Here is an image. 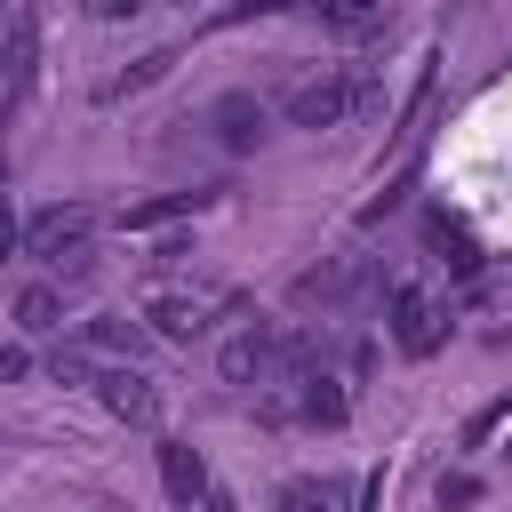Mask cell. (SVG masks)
Listing matches in <instances>:
<instances>
[{"mask_svg":"<svg viewBox=\"0 0 512 512\" xmlns=\"http://www.w3.org/2000/svg\"><path fill=\"white\" fill-rule=\"evenodd\" d=\"M240 296L224 288V280H152L144 288V320H152V336H168V344H192V336H208L224 312H232Z\"/></svg>","mask_w":512,"mask_h":512,"instance_id":"6da1fadb","label":"cell"},{"mask_svg":"<svg viewBox=\"0 0 512 512\" xmlns=\"http://www.w3.org/2000/svg\"><path fill=\"white\" fill-rule=\"evenodd\" d=\"M88 232H96V208L88 200H56V208H40L24 224V248L40 264H56L64 280H88Z\"/></svg>","mask_w":512,"mask_h":512,"instance_id":"7a4b0ae2","label":"cell"},{"mask_svg":"<svg viewBox=\"0 0 512 512\" xmlns=\"http://www.w3.org/2000/svg\"><path fill=\"white\" fill-rule=\"evenodd\" d=\"M352 104H360V80L328 64V72H312V80H296L280 112H288V128H336V120H344Z\"/></svg>","mask_w":512,"mask_h":512,"instance_id":"3957f363","label":"cell"},{"mask_svg":"<svg viewBox=\"0 0 512 512\" xmlns=\"http://www.w3.org/2000/svg\"><path fill=\"white\" fill-rule=\"evenodd\" d=\"M440 336H448L440 296H432V288H416V280H400V288H392V344H400L408 360H432V352H440Z\"/></svg>","mask_w":512,"mask_h":512,"instance_id":"277c9868","label":"cell"},{"mask_svg":"<svg viewBox=\"0 0 512 512\" xmlns=\"http://www.w3.org/2000/svg\"><path fill=\"white\" fill-rule=\"evenodd\" d=\"M96 400H104L120 424H152V416H160V384H152L144 368H128V360H120V368H96Z\"/></svg>","mask_w":512,"mask_h":512,"instance_id":"5b68a950","label":"cell"},{"mask_svg":"<svg viewBox=\"0 0 512 512\" xmlns=\"http://www.w3.org/2000/svg\"><path fill=\"white\" fill-rule=\"evenodd\" d=\"M360 280H368V264H360V256H328V264L296 272V288H288V296H296L304 312H336V304H344Z\"/></svg>","mask_w":512,"mask_h":512,"instance_id":"8992f818","label":"cell"},{"mask_svg":"<svg viewBox=\"0 0 512 512\" xmlns=\"http://www.w3.org/2000/svg\"><path fill=\"white\" fill-rule=\"evenodd\" d=\"M208 128H216L224 152H256V136H264V104H256L248 88H232V96L208 104Z\"/></svg>","mask_w":512,"mask_h":512,"instance_id":"52a82bcc","label":"cell"},{"mask_svg":"<svg viewBox=\"0 0 512 512\" xmlns=\"http://www.w3.org/2000/svg\"><path fill=\"white\" fill-rule=\"evenodd\" d=\"M32 40H40V16H32V8H8V16H0V96L24 88V72H32Z\"/></svg>","mask_w":512,"mask_h":512,"instance_id":"ba28073f","label":"cell"},{"mask_svg":"<svg viewBox=\"0 0 512 512\" xmlns=\"http://www.w3.org/2000/svg\"><path fill=\"white\" fill-rule=\"evenodd\" d=\"M160 488H168L176 504H200V496H208V464H200L192 440H160Z\"/></svg>","mask_w":512,"mask_h":512,"instance_id":"9c48e42d","label":"cell"},{"mask_svg":"<svg viewBox=\"0 0 512 512\" xmlns=\"http://www.w3.org/2000/svg\"><path fill=\"white\" fill-rule=\"evenodd\" d=\"M192 208H208V192H160V200H144V208H120V232H160V224H176V216H192Z\"/></svg>","mask_w":512,"mask_h":512,"instance_id":"30bf717a","label":"cell"},{"mask_svg":"<svg viewBox=\"0 0 512 512\" xmlns=\"http://www.w3.org/2000/svg\"><path fill=\"white\" fill-rule=\"evenodd\" d=\"M424 240L440 248V264H448L456 280H472V272H480V248H472V232H464V224H448V216H424Z\"/></svg>","mask_w":512,"mask_h":512,"instance_id":"8fae6325","label":"cell"},{"mask_svg":"<svg viewBox=\"0 0 512 512\" xmlns=\"http://www.w3.org/2000/svg\"><path fill=\"white\" fill-rule=\"evenodd\" d=\"M136 344H144V328H136V320H120V312L80 320V352H128V360H136Z\"/></svg>","mask_w":512,"mask_h":512,"instance_id":"7c38bea8","label":"cell"},{"mask_svg":"<svg viewBox=\"0 0 512 512\" xmlns=\"http://www.w3.org/2000/svg\"><path fill=\"white\" fill-rule=\"evenodd\" d=\"M16 328H24V336H56V328H64L56 288H24V296H16Z\"/></svg>","mask_w":512,"mask_h":512,"instance_id":"4fadbf2b","label":"cell"},{"mask_svg":"<svg viewBox=\"0 0 512 512\" xmlns=\"http://www.w3.org/2000/svg\"><path fill=\"white\" fill-rule=\"evenodd\" d=\"M168 64H176V56H168V48H152V56H136V64H128V72H120V80H112V96H128V88H152V80H160V72H168Z\"/></svg>","mask_w":512,"mask_h":512,"instance_id":"5bb4252c","label":"cell"},{"mask_svg":"<svg viewBox=\"0 0 512 512\" xmlns=\"http://www.w3.org/2000/svg\"><path fill=\"white\" fill-rule=\"evenodd\" d=\"M432 504H440V512H464V504H480V480H472V472H440Z\"/></svg>","mask_w":512,"mask_h":512,"instance_id":"9a60e30c","label":"cell"},{"mask_svg":"<svg viewBox=\"0 0 512 512\" xmlns=\"http://www.w3.org/2000/svg\"><path fill=\"white\" fill-rule=\"evenodd\" d=\"M496 424H512V392H504V400H488V408L464 424V448H488V432H496Z\"/></svg>","mask_w":512,"mask_h":512,"instance_id":"2e32d148","label":"cell"},{"mask_svg":"<svg viewBox=\"0 0 512 512\" xmlns=\"http://www.w3.org/2000/svg\"><path fill=\"white\" fill-rule=\"evenodd\" d=\"M48 368H56V384H80V376H88V352H80V344H56Z\"/></svg>","mask_w":512,"mask_h":512,"instance_id":"e0dca14e","label":"cell"},{"mask_svg":"<svg viewBox=\"0 0 512 512\" xmlns=\"http://www.w3.org/2000/svg\"><path fill=\"white\" fill-rule=\"evenodd\" d=\"M328 24H336V32H376L384 8H328Z\"/></svg>","mask_w":512,"mask_h":512,"instance_id":"ac0fdd59","label":"cell"},{"mask_svg":"<svg viewBox=\"0 0 512 512\" xmlns=\"http://www.w3.org/2000/svg\"><path fill=\"white\" fill-rule=\"evenodd\" d=\"M24 368H32V352L24 344H0V376H24Z\"/></svg>","mask_w":512,"mask_h":512,"instance_id":"d6986e66","label":"cell"},{"mask_svg":"<svg viewBox=\"0 0 512 512\" xmlns=\"http://www.w3.org/2000/svg\"><path fill=\"white\" fill-rule=\"evenodd\" d=\"M16 248V208H8V192H0V256Z\"/></svg>","mask_w":512,"mask_h":512,"instance_id":"ffe728a7","label":"cell"},{"mask_svg":"<svg viewBox=\"0 0 512 512\" xmlns=\"http://www.w3.org/2000/svg\"><path fill=\"white\" fill-rule=\"evenodd\" d=\"M200 512H240V504H232L224 488H208V496H200Z\"/></svg>","mask_w":512,"mask_h":512,"instance_id":"44dd1931","label":"cell"}]
</instances>
